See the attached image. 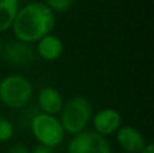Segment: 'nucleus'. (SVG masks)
Segmentation results:
<instances>
[{
	"label": "nucleus",
	"instance_id": "nucleus-1",
	"mask_svg": "<svg viewBox=\"0 0 154 153\" xmlns=\"http://www.w3.org/2000/svg\"><path fill=\"white\" fill-rule=\"evenodd\" d=\"M54 27L56 15L53 11L45 3L32 2L19 8L11 29L18 41L35 43L51 34Z\"/></svg>",
	"mask_w": 154,
	"mask_h": 153
},
{
	"label": "nucleus",
	"instance_id": "nucleus-2",
	"mask_svg": "<svg viewBox=\"0 0 154 153\" xmlns=\"http://www.w3.org/2000/svg\"><path fill=\"white\" fill-rule=\"evenodd\" d=\"M61 113V122L65 133L76 136L85 132L89 121L92 119V106L84 96H73L64 103Z\"/></svg>",
	"mask_w": 154,
	"mask_h": 153
},
{
	"label": "nucleus",
	"instance_id": "nucleus-3",
	"mask_svg": "<svg viewBox=\"0 0 154 153\" xmlns=\"http://www.w3.org/2000/svg\"><path fill=\"white\" fill-rule=\"evenodd\" d=\"M32 98V84L22 75H8L0 81V100L10 108H23Z\"/></svg>",
	"mask_w": 154,
	"mask_h": 153
},
{
	"label": "nucleus",
	"instance_id": "nucleus-4",
	"mask_svg": "<svg viewBox=\"0 0 154 153\" xmlns=\"http://www.w3.org/2000/svg\"><path fill=\"white\" fill-rule=\"evenodd\" d=\"M31 133L41 145L56 148L65 138V130L56 115L37 114L31 119Z\"/></svg>",
	"mask_w": 154,
	"mask_h": 153
},
{
	"label": "nucleus",
	"instance_id": "nucleus-5",
	"mask_svg": "<svg viewBox=\"0 0 154 153\" xmlns=\"http://www.w3.org/2000/svg\"><path fill=\"white\" fill-rule=\"evenodd\" d=\"M68 153H112L109 141L96 132H81L73 136Z\"/></svg>",
	"mask_w": 154,
	"mask_h": 153
},
{
	"label": "nucleus",
	"instance_id": "nucleus-6",
	"mask_svg": "<svg viewBox=\"0 0 154 153\" xmlns=\"http://www.w3.org/2000/svg\"><path fill=\"white\" fill-rule=\"evenodd\" d=\"M92 125L95 129L93 132L107 137L115 134L119 130V127L122 126V115L115 108H103L93 117Z\"/></svg>",
	"mask_w": 154,
	"mask_h": 153
},
{
	"label": "nucleus",
	"instance_id": "nucleus-7",
	"mask_svg": "<svg viewBox=\"0 0 154 153\" xmlns=\"http://www.w3.org/2000/svg\"><path fill=\"white\" fill-rule=\"evenodd\" d=\"M2 53L10 64L16 65V67L29 65L35 57V52L31 48V45L18 39L8 42L3 48Z\"/></svg>",
	"mask_w": 154,
	"mask_h": 153
},
{
	"label": "nucleus",
	"instance_id": "nucleus-8",
	"mask_svg": "<svg viewBox=\"0 0 154 153\" xmlns=\"http://www.w3.org/2000/svg\"><path fill=\"white\" fill-rule=\"evenodd\" d=\"M115 134L119 146L127 153H141L147 145L145 136L133 126H120Z\"/></svg>",
	"mask_w": 154,
	"mask_h": 153
},
{
	"label": "nucleus",
	"instance_id": "nucleus-9",
	"mask_svg": "<svg viewBox=\"0 0 154 153\" xmlns=\"http://www.w3.org/2000/svg\"><path fill=\"white\" fill-rule=\"evenodd\" d=\"M38 107L41 108L42 114L56 115L62 110L64 99L61 94L53 87H43L38 92Z\"/></svg>",
	"mask_w": 154,
	"mask_h": 153
},
{
	"label": "nucleus",
	"instance_id": "nucleus-10",
	"mask_svg": "<svg viewBox=\"0 0 154 153\" xmlns=\"http://www.w3.org/2000/svg\"><path fill=\"white\" fill-rule=\"evenodd\" d=\"M64 53V42L56 34H49L37 42V54L46 61H56Z\"/></svg>",
	"mask_w": 154,
	"mask_h": 153
},
{
	"label": "nucleus",
	"instance_id": "nucleus-11",
	"mask_svg": "<svg viewBox=\"0 0 154 153\" xmlns=\"http://www.w3.org/2000/svg\"><path fill=\"white\" fill-rule=\"evenodd\" d=\"M19 8V0H0V33L12 27Z\"/></svg>",
	"mask_w": 154,
	"mask_h": 153
},
{
	"label": "nucleus",
	"instance_id": "nucleus-12",
	"mask_svg": "<svg viewBox=\"0 0 154 153\" xmlns=\"http://www.w3.org/2000/svg\"><path fill=\"white\" fill-rule=\"evenodd\" d=\"M75 0H45V4L53 11V14H64L73 5Z\"/></svg>",
	"mask_w": 154,
	"mask_h": 153
},
{
	"label": "nucleus",
	"instance_id": "nucleus-13",
	"mask_svg": "<svg viewBox=\"0 0 154 153\" xmlns=\"http://www.w3.org/2000/svg\"><path fill=\"white\" fill-rule=\"evenodd\" d=\"M14 137V126L8 119L0 118V142H7Z\"/></svg>",
	"mask_w": 154,
	"mask_h": 153
},
{
	"label": "nucleus",
	"instance_id": "nucleus-14",
	"mask_svg": "<svg viewBox=\"0 0 154 153\" xmlns=\"http://www.w3.org/2000/svg\"><path fill=\"white\" fill-rule=\"evenodd\" d=\"M30 153H54V152H53V148H49V146L38 144L37 146H34V148L30 151Z\"/></svg>",
	"mask_w": 154,
	"mask_h": 153
},
{
	"label": "nucleus",
	"instance_id": "nucleus-15",
	"mask_svg": "<svg viewBox=\"0 0 154 153\" xmlns=\"http://www.w3.org/2000/svg\"><path fill=\"white\" fill-rule=\"evenodd\" d=\"M8 153H30V151L23 145H14L10 148Z\"/></svg>",
	"mask_w": 154,
	"mask_h": 153
},
{
	"label": "nucleus",
	"instance_id": "nucleus-16",
	"mask_svg": "<svg viewBox=\"0 0 154 153\" xmlns=\"http://www.w3.org/2000/svg\"><path fill=\"white\" fill-rule=\"evenodd\" d=\"M141 153H154V145L152 142H147V145L145 146Z\"/></svg>",
	"mask_w": 154,
	"mask_h": 153
},
{
	"label": "nucleus",
	"instance_id": "nucleus-17",
	"mask_svg": "<svg viewBox=\"0 0 154 153\" xmlns=\"http://www.w3.org/2000/svg\"><path fill=\"white\" fill-rule=\"evenodd\" d=\"M2 50H3V43H2V41H0V56H2Z\"/></svg>",
	"mask_w": 154,
	"mask_h": 153
},
{
	"label": "nucleus",
	"instance_id": "nucleus-18",
	"mask_svg": "<svg viewBox=\"0 0 154 153\" xmlns=\"http://www.w3.org/2000/svg\"><path fill=\"white\" fill-rule=\"evenodd\" d=\"M122 153H127V152H122Z\"/></svg>",
	"mask_w": 154,
	"mask_h": 153
}]
</instances>
